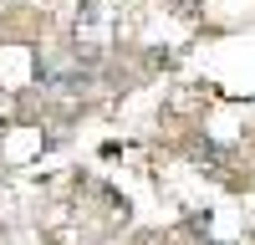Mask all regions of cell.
Wrapping results in <instances>:
<instances>
[]
</instances>
